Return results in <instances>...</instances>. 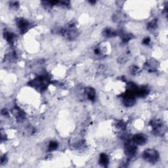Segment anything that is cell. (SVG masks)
I'll list each match as a JSON object with an SVG mask.
<instances>
[{"label": "cell", "instance_id": "obj_7", "mask_svg": "<svg viewBox=\"0 0 168 168\" xmlns=\"http://www.w3.org/2000/svg\"><path fill=\"white\" fill-rule=\"evenodd\" d=\"M17 25L19 28L20 32L24 33L28 30L29 28L30 23L28 22L27 20L22 19V18H19L17 20Z\"/></svg>", "mask_w": 168, "mask_h": 168}, {"label": "cell", "instance_id": "obj_2", "mask_svg": "<svg viewBox=\"0 0 168 168\" xmlns=\"http://www.w3.org/2000/svg\"><path fill=\"white\" fill-rule=\"evenodd\" d=\"M143 158L146 162L154 164L158 161L159 153L154 148H148L143 152Z\"/></svg>", "mask_w": 168, "mask_h": 168}, {"label": "cell", "instance_id": "obj_1", "mask_svg": "<svg viewBox=\"0 0 168 168\" xmlns=\"http://www.w3.org/2000/svg\"><path fill=\"white\" fill-rule=\"evenodd\" d=\"M152 128V132L155 135H162L166 132L167 128L164 122L159 119H155L150 123Z\"/></svg>", "mask_w": 168, "mask_h": 168}, {"label": "cell", "instance_id": "obj_11", "mask_svg": "<svg viewBox=\"0 0 168 168\" xmlns=\"http://www.w3.org/2000/svg\"><path fill=\"white\" fill-rule=\"evenodd\" d=\"M146 68L148 70L149 72H154L156 69V63L154 61H150L145 64Z\"/></svg>", "mask_w": 168, "mask_h": 168}, {"label": "cell", "instance_id": "obj_12", "mask_svg": "<svg viewBox=\"0 0 168 168\" xmlns=\"http://www.w3.org/2000/svg\"><path fill=\"white\" fill-rule=\"evenodd\" d=\"M4 36L5 39L7 40V42L9 43L10 44H13V43L15 39V36L13 33L9 32H6L4 33Z\"/></svg>", "mask_w": 168, "mask_h": 168}, {"label": "cell", "instance_id": "obj_5", "mask_svg": "<svg viewBox=\"0 0 168 168\" xmlns=\"http://www.w3.org/2000/svg\"><path fill=\"white\" fill-rule=\"evenodd\" d=\"M135 95L131 92L127 91L123 98V105L127 107H131L135 104Z\"/></svg>", "mask_w": 168, "mask_h": 168}, {"label": "cell", "instance_id": "obj_18", "mask_svg": "<svg viewBox=\"0 0 168 168\" xmlns=\"http://www.w3.org/2000/svg\"><path fill=\"white\" fill-rule=\"evenodd\" d=\"M150 43H151V38H148V37H146L143 39V43L144 45H148L150 44Z\"/></svg>", "mask_w": 168, "mask_h": 168}, {"label": "cell", "instance_id": "obj_14", "mask_svg": "<svg viewBox=\"0 0 168 168\" xmlns=\"http://www.w3.org/2000/svg\"><path fill=\"white\" fill-rule=\"evenodd\" d=\"M116 128L120 131H124L126 129V123L123 121H118L116 123Z\"/></svg>", "mask_w": 168, "mask_h": 168}, {"label": "cell", "instance_id": "obj_9", "mask_svg": "<svg viewBox=\"0 0 168 168\" xmlns=\"http://www.w3.org/2000/svg\"><path fill=\"white\" fill-rule=\"evenodd\" d=\"M99 164L104 167H107L109 164V158L105 153L100 154L99 156Z\"/></svg>", "mask_w": 168, "mask_h": 168}, {"label": "cell", "instance_id": "obj_17", "mask_svg": "<svg viewBox=\"0 0 168 168\" xmlns=\"http://www.w3.org/2000/svg\"><path fill=\"white\" fill-rule=\"evenodd\" d=\"M139 71H140V68H139L137 66L133 65L132 66H131L130 72L132 74H133V75L137 74Z\"/></svg>", "mask_w": 168, "mask_h": 168}, {"label": "cell", "instance_id": "obj_6", "mask_svg": "<svg viewBox=\"0 0 168 168\" xmlns=\"http://www.w3.org/2000/svg\"><path fill=\"white\" fill-rule=\"evenodd\" d=\"M132 141L136 145L142 146L147 143L148 138H147V137L145 135H144V134L139 133L135 134V135H133L132 137Z\"/></svg>", "mask_w": 168, "mask_h": 168}, {"label": "cell", "instance_id": "obj_8", "mask_svg": "<svg viewBox=\"0 0 168 168\" xmlns=\"http://www.w3.org/2000/svg\"><path fill=\"white\" fill-rule=\"evenodd\" d=\"M85 93L87 95L88 99L90 100H94L95 99V96H96V92H95V90L92 88L91 87H86V89H85Z\"/></svg>", "mask_w": 168, "mask_h": 168}, {"label": "cell", "instance_id": "obj_4", "mask_svg": "<svg viewBox=\"0 0 168 168\" xmlns=\"http://www.w3.org/2000/svg\"><path fill=\"white\" fill-rule=\"evenodd\" d=\"M137 151V145L131 140H127L125 143V153L128 158H133L135 156Z\"/></svg>", "mask_w": 168, "mask_h": 168}, {"label": "cell", "instance_id": "obj_10", "mask_svg": "<svg viewBox=\"0 0 168 168\" xmlns=\"http://www.w3.org/2000/svg\"><path fill=\"white\" fill-rule=\"evenodd\" d=\"M103 35L107 38H112L117 35V32L114 30L112 28H106L104 30V32H103Z\"/></svg>", "mask_w": 168, "mask_h": 168}, {"label": "cell", "instance_id": "obj_3", "mask_svg": "<svg viewBox=\"0 0 168 168\" xmlns=\"http://www.w3.org/2000/svg\"><path fill=\"white\" fill-rule=\"evenodd\" d=\"M49 84V78L47 76H40L31 82V84L36 89L44 90L47 87Z\"/></svg>", "mask_w": 168, "mask_h": 168}, {"label": "cell", "instance_id": "obj_15", "mask_svg": "<svg viewBox=\"0 0 168 168\" xmlns=\"http://www.w3.org/2000/svg\"><path fill=\"white\" fill-rule=\"evenodd\" d=\"M157 27V20L156 19H154L151 20V22H148V25H147V28L150 30H154L156 29Z\"/></svg>", "mask_w": 168, "mask_h": 168}, {"label": "cell", "instance_id": "obj_13", "mask_svg": "<svg viewBox=\"0 0 168 168\" xmlns=\"http://www.w3.org/2000/svg\"><path fill=\"white\" fill-rule=\"evenodd\" d=\"M59 143L56 141H51L48 146L49 151H53L58 148Z\"/></svg>", "mask_w": 168, "mask_h": 168}, {"label": "cell", "instance_id": "obj_16", "mask_svg": "<svg viewBox=\"0 0 168 168\" xmlns=\"http://www.w3.org/2000/svg\"><path fill=\"white\" fill-rule=\"evenodd\" d=\"M121 39L123 43H128L129 41H130L132 39V35L131 33H123L121 35Z\"/></svg>", "mask_w": 168, "mask_h": 168}]
</instances>
